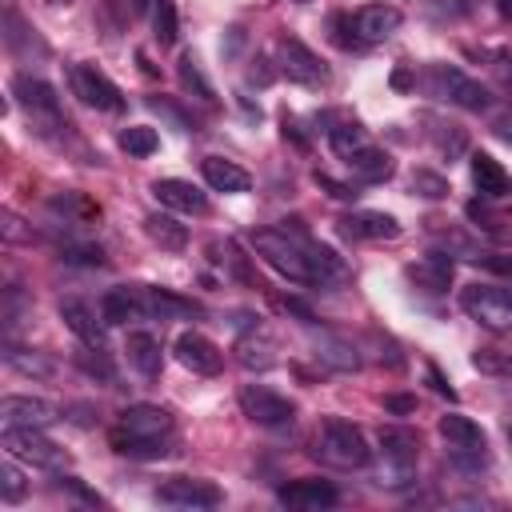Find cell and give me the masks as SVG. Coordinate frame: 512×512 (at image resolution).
Returning a JSON list of instances; mask_svg holds the SVG:
<instances>
[{
    "instance_id": "6da1fadb",
    "label": "cell",
    "mask_w": 512,
    "mask_h": 512,
    "mask_svg": "<svg viewBox=\"0 0 512 512\" xmlns=\"http://www.w3.org/2000/svg\"><path fill=\"white\" fill-rule=\"evenodd\" d=\"M252 248H256V256H264V264L276 268L284 280H292V284H320V280H316V264H312V256H308V236H304L300 220H296L292 236H288V228H284V232H276V228L252 232Z\"/></svg>"
},
{
    "instance_id": "7a4b0ae2",
    "label": "cell",
    "mask_w": 512,
    "mask_h": 512,
    "mask_svg": "<svg viewBox=\"0 0 512 512\" xmlns=\"http://www.w3.org/2000/svg\"><path fill=\"white\" fill-rule=\"evenodd\" d=\"M316 456L332 468H364L372 460V448L364 440V432L348 420H324L320 436H316Z\"/></svg>"
},
{
    "instance_id": "3957f363",
    "label": "cell",
    "mask_w": 512,
    "mask_h": 512,
    "mask_svg": "<svg viewBox=\"0 0 512 512\" xmlns=\"http://www.w3.org/2000/svg\"><path fill=\"white\" fill-rule=\"evenodd\" d=\"M460 308L488 332H512V284H468L460 292Z\"/></svg>"
},
{
    "instance_id": "277c9868",
    "label": "cell",
    "mask_w": 512,
    "mask_h": 512,
    "mask_svg": "<svg viewBox=\"0 0 512 512\" xmlns=\"http://www.w3.org/2000/svg\"><path fill=\"white\" fill-rule=\"evenodd\" d=\"M428 92L440 96V100H448V104H460L468 112H480L492 100L480 80H472V76H464L460 68H448V64H432L428 68Z\"/></svg>"
},
{
    "instance_id": "5b68a950",
    "label": "cell",
    "mask_w": 512,
    "mask_h": 512,
    "mask_svg": "<svg viewBox=\"0 0 512 512\" xmlns=\"http://www.w3.org/2000/svg\"><path fill=\"white\" fill-rule=\"evenodd\" d=\"M4 452L16 456V460H28V464H40V468H60L68 464V452L60 444H52L44 436V428H16V424H4V436H0Z\"/></svg>"
},
{
    "instance_id": "8992f818",
    "label": "cell",
    "mask_w": 512,
    "mask_h": 512,
    "mask_svg": "<svg viewBox=\"0 0 512 512\" xmlns=\"http://www.w3.org/2000/svg\"><path fill=\"white\" fill-rule=\"evenodd\" d=\"M68 88L80 104H88L96 112H120L124 108V92L96 64H72L68 68Z\"/></svg>"
},
{
    "instance_id": "52a82bcc",
    "label": "cell",
    "mask_w": 512,
    "mask_h": 512,
    "mask_svg": "<svg viewBox=\"0 0 512 512\" xmlns=\"http://www.w3.org/2000/svg\"><path fill=\"white\" fill-rule=\"evenodd\" d=\"M240 408H244V416H248L252 424H260V428H284V424H292V416H296V404H292L288 396L264 388V384H244V388H240Z\"/></svg>"
},
{
    "instance_id": "ba28073f",
    "label": "cell",
    "mask_w": 512,
    "mask_h": 512,
    "mask_svg": "<svg viewBox=\"0 0 512 512\" xmlns=\"http://www.w3.org/2000/svg\"><path fill=\"white\" fill-rule=\"evenodd\" d=\"M280 72H284L292 84H304V88H324V84H328L324 60H320L308 44H300L296 36H284V40H280Z\"/></svg>"
},
{
    "instance_id": "9c48e42d",
    "label": "cell",
    "mask_w": 512,
    "mask_h": 512,
    "mask_svg": "<svg viewBox=\"0 0 512 512\" xmlns=\"http://www.w3.org/2000/svg\"><path fill=\"white\" fill-rule=\"evenodd\" d=\"M156 500L160 504H172V508H216V504H224V492L212 480L172 476V480H164L156 488Z\"/></svg>"
},
{
    "instance_id": "30bf717a",
    "label": "cell",
    "mask_w": 512,
    "mask_h": 512,
    "mask_svg": "<svg viewBox=\"0 0 512 512\" xmlns=\"http://www.w3.org/2000/svg\"><path fill=\"white\" fill-rule=\"evenodd\" d=\"M176 360L196 376H216L224 368V352L200 332H180L176 336Z\"/></svg>"
},
{
    "instance_id": "8fae6325",
    "label": "cell",
    "mask_w": 512,
    "mask_h": 512,
    "mask_svg": "<svg viewBox=\"0 0 512 512\" xmlns=\"http://www.w3.org/2000/svg\"><path fill=\"white\" fill-rule=\"evenodd\" d=\"M400 8L392 4H364L356 16H352V40L356 44H376V40H388L396 28H400Z\"/></svg>"
},
{
    "instance_id": "7c38bea8",
    "label": "cell",
    "mask_w": 512,
    "mask_h": 512,
    "mask_svg": "<svg viewBox=\"0 0 512 512\" xmlns=\"http://www.w3.org/2000/svg\"><path fill=\"white\" fill-rule=\"evenodd\" d=\"M0 416H4V424H16V428H48L60 420V408L40 396H4Z\"/></svg>"
},
{
    "instance_id": "4fadbf2b",
    "label": "cell",
    "mask_w": 512,
    "mask_h": 512,
    "mask_svg": "<svg viewBox=\"0 0 512 512\" xmlns=\"http://www.w3.org/2000/svg\"><path fill=\"white\" fill-rule=\"evenodd\" d=\"M276 500L284 508H300V512H316V508H332L340 500V492L328 480H288L276 488Z\"/></svg>"
},
{
    "instance_id": "5bb4252c",
    "label": "cell",
    "mask_w": 512,
    "mask_h": 512,
    "mask_svg": "<svg viewBox=\"0 0 512 512\" xmlns=\"http://www.w3.org/2000/svg\"><path fill=\"white\" fill-rule=\"evenodd\" d=\"M340 232L348 240H396L400 236V220L388 212H372V208H356L348 216H340Z\"/></svg>"
},
{
    "instance_id": "9a60e30c",
    "label": "cell",
    "mask_w": 512,
    "mask_h": 512,
    "mask_svg": "<svg viewBox=\"0 0 512 512\" xmlns=\"http://www.w3.org/2000/svg\"><path fill=\"white\" fill-rule=\"evenodd\" d=\"M416 432L412 428H384L380 432V456H384V464L400 476V484H408V476H412V468H416Z\"/></svg>"
},
{
    "instance_id": "2e32d148",
    "label": "cell",
    "mask_w": 512,
    "mask_h": 512,
    "mask_svg": "<svg viewBox=\"0 0 512 512\" xmlns=\"http://www.w3.org/2000/svg\"><path fill=\"white\" fill-rule=\"evenodd\" d=\"M116 428H124V432H132V436L164 440V436L172 432V412L160 408V404H132V408L120 412V424H116Z\"/></svg>"
},
{
    "instance_id": "e0dca14e",
    "label": "cell",
    "mask_w": 512,
    "mask_h": 512,
    "mask_svg": "<svg viewBox=\"0 0 512 512\" xmlns=\"http://www.w3.org/2000/svg\"><path fill=\"white\" fill-rule=\"evenodd\" d=\"M12 92L28 108V116H48L52 124H60V100H56V88L52 84H44L40 76H16L12 80Z\"/></svg>"
},
{
    "instance_id": "ac0fdd59",
    "label": "cell",
    "mask_w": 512,
    "mask_h": 512,
    "mask_svg": "<svg viewBox=\"0 0 512 512\" xmlns=\"http://www.w3.org/2000/svg\"><path fill=\"white\" fill-rule=\"evenodd\" d=\"M152 196L164 204V208H172V212H184V216H204L208 212V196L196 188V184H188V180H156L152 184Z\"/></svg>"
},
{
    "instance_id": "d6986e66",
    "label": "cell",
    "mask_w": 512,
    "mask_h": 512,
    "mask_svg": "<svg viewBox=\"0 0 512 512\" xmlns=\"http://www.w3.org/2000/svg\"><path fill=\"white\" fill-rule=\"evenodd\" d=\"M60 320L80 336V344H84V348L104 352V328H100L96 312H92L84 300H60Z\"/></svg>"
},
{
    "instance_id": "ffe728a7",
    "label": "cell",
    "mask_w": 512,
    "mask_h": 512,
    "mask_svg": "<svg viewBox=\"0 0 512 512\" xmlns=\"http://www.w3.org/2000/svg\"><path fill=\"white\" fill-rule=\"evenodd\" d=\"M200 172H204V180H208V188H216V192H248L252 188V176L236 164V160H224V156H204L200 160Z\"/></svg>"
},
{
    "instance_id": "44dd1931",
    "label": "cell",
    "mask_w": 512,
    "mask_h": 512,
    "mask_svg": "<svg viewBox=\"0 0 512 512\" xmlns=\"http://www.w3.org/2000/svg\"><path fill=\"white\" fill-rule=\"evenodd\" d=\"M140 300H144V316H156V320H176V316H196L200 308L168 288H144L140 284Z\"/></svg>"
},
{
    "instance_id": "7402d4cb",
    "label": "cell",
    "mask_w": 512,
    "mask_h": 512,
    "mask_svg": "<svg viewBox=\"0 0 512 512\" xmlns=\"http://www.w3.org/2000/svg\"><path fill=\"white\" fill-rule=\"evenodd\" d=\"M140 316H144L140 288H112V292H104V300H100V320L104 324H128V320H140Z\"/></svg>"
},
{
    "instance_id": "603a6c76",
    "label": "cell",
    "mask_w": 512,
    "mask_h": 512,
    "mask_svg": "<svg viewBox=\"0 0 512 512\" xmlns=\"http://www.w3.org/2000/svg\"><path fill=\"white\" fill-rule=\"evenodd\" d=\"M408 276H412V284H420V288H428V292H444V288L452 284V256L428 252V256H420V260L408 268Z\"/></svg>"
},
{
    "instance_id": "cb8c5ba5",
    "label": "cell",
    "mask_w": 512,
    "mask_h": 512,
    "mask_svg": "<svg viewBox=\"0 0 512 512\" xmlns=\"http://www.w3.org/2000/svg\"><path fill=\"white\" fill-rule=\"evenodd\" d=\"M128 364L140 372V376H160V364H164V352H160V340L152 332H128Z\"/></svg>"
},
{
    "instance_id": "d4e9b609",
    "label": "cell",
    "mask_w": 512,
    "mask_h": 512,
    "mask_svg": "<svg viewBox=\"0 0 512 512\" xmlns=\"http://www.w3.org/2000/svg\"><path fill=\"white\" fill-rule=\"evenodd\" d=\"M344 164H348V172H352L356 180H364V184H380V180L392 176V156L380 152V148H372V144H364L360 152H352Z\"/></svg>"
},
{
    "instance_id": "484cf974",
    "label": "cell",
    "mask_w": 512,
    "mask_h": 512,
    "mask_svg": "<svg viewBox=\"0 0 512 512\" xmlns=\"http://www.w3.org/2000/svg\"><path fill=\"white\" fill-rule=\"evenodd\" d=\"M108 444H112L116 456H128V460H160V456H168V436L164 440H148V436H132L124 428H112Z\"/></svg>"
},
{
    "instance_id": "4316f807",
    "label": "cell",
    "mask_w": 512,
    "mask_h": 512,
    "mask_svg": "<svg viewBox=\"0 0 512 512\" xmlns=\"http://www.w3.org/2000/svg\"><path fill=\"white\" fill-rule=\"evenodd\" d=\"M236 360H240V368H248V372H264V368L276 364V340L264 336V332H248V336H240V344H236Z\"/></svg>"
},
{
    "instance_id": "83f0119b",
    "label": "cell",
    "mask_w": 512,
    "mask_h": 512,
    "mask_svg": "<svg viewBox=\"0 0 512 512\" xmlns=\"http://www.w3.org/2000/svg\"><path fill=\"white\" fill-rule=\"evenodd\" d=\"M508 180H512V176H508L488 152H472V184L480 188V196H488V200H492V196H504V192H508Z\"/></svg>"
},
{
    "instance_id": "f1b7e54d",
    "label": "cell",
    "mask_w": 512,
    "mask_h": 512,
    "mask_svg": "<svg viewBox=\"0 0 512 512\" xmlns=\"http://www.w3.org/2000/svg\"><path fill=\"white\" fill-rule=\"evenodd\" d=\"M440 436L452 444V448H484L488 440H484V428L476 424V420H468V416H460V412H448V416H440Z\"/></svg>"
},
{
    "instance_id": "f546056e",
    "label": "cell",
    "mask_w": 512,
    "mask_h": 512,
    "mask_svg": "<svg viewBox=\"0 0 512 512\" xmlns=\"http://www.w3.org/2000/svg\"><path fill=\"white\" fill-rule=\"evenodd\" d=\"M144 232H148L160 248H168V252H184V244H188V228H184L176 216H168V212H152V216L144 220Z\"/></svg>"
},
{
    "instance_id": "4dcf8cb0",
    "label": "cell",
    "mask_w": 512,
    "mask_h": 512,
    "mask_svg": "<svg viewBox=\"0 0 512 512\" xmlns=\"http://www.w3.org/2000/svg\"><path fill=\"white\" fill-rule=\"evenodd\" d=\"M176 72H180V84H184V92H192V96H196V100H204V104H216V92H212V84L204 80V72H200V60H196L192 52H184V56H180Z\"/></svg>"
},
{
    "instance_id": "1f68e13d",
    "label": "cell",
    "mask_w": 512,
    "mask_h": 512,
    "mask_svg": "<svg viewBox=\"0 0 512 512\" xmlns=\"http://www.w3.org/2000/svg\"><path fill=\"white\" fill-rule=\"evenodd\" d=\"M4 364L8 368H16V372H24V376H52L56 372V364L48 360V356H40V352H28V348H4Z\"/></svg>"
},
{
    "instance_id": "d6a6232c",
    "label": "cell",
    "mask_w": 512,
    "mask_h": 512,
    "mask_svg": "<svg viewBox=\"0 0 512 512\" xmlns=\"http://www.w3.org/2000/svg\"><path fill=\"white\" fill-rule=\"evenodd\" d=\"M120 148H124L128 156H152V152L160 148V136H156V128H148V124H132V128L120 132Z\"/></svg>"
},
{
    "instance_id": "836d02e7",
    "label": "cell",
    "mask_w": 512,
    "mask_h": 512,
    "mask_svg": "<svg viewBox=\"0 0 512 512\" xmlns=\"http://www.w3.org/2000/svg\"><path fill=\"white\" fill-rule=\"evenodd\" d=\"M328 144H332V152H336L340 160H348V156L360 152L368 140H364V128H360V124H336V128L328 132Z\"/></svg>"
},
{
    "instance_id": "e575fe53",
    "label": "cell",
    "mask_w": 512,
    "mask_h": 512,
    "mask_svg": "<svg viewBox=\"0 0 512 512\" xmlns=\"http://www.w3.org/2000/svg\"><path fill=\"white\" fill-rule=\"evenodd\" d=\"M152 28H156L152 36H156V44H160V48L176 44V32H180V24H176V4H172V0H160V4H156Z\"/></svg>"
},
{
    "instance_id": "d590c367",
    "label": "cell",
    "mask_w": 512,
    "mask_h": 512,
    "mask_svg": "<svg viewBox=\"0 0 512 512\" xmlns=\"http://www.w3.org/2000/svg\"><path fill=\"white\" fill-rule=\"evenodd\" d=\"M316 356H320V360H328L332 368H356V364H360V360H356V352H352L348 344H340V340H324Z\"/></svg>"
},
{
    "instance_id": "8d00e7d4",
    "label": "cell",
    "mask_w": 512,
    "mask_h": 512,
    "mask_svg": "<svg viewBox=\"0 0 512 512\" xmlns=\"http://www.w3.org/2000/svg\"><path fill=\"white\" fill-rule=\"evenodd\" d=\"M412 192H420V196H428V200H440L444 192H448V184H444V176H436V172H412Z\"/></svg>"
},
{
    "instance_id": "74e56055",
    "label": "cell",
    "mask_w": 512,
    "mask_h": 512,
    "mask_svg": "<svg viewBox=\"0 0 512 512\" xmlns=\"http://www.w3.org/2000/svg\"><path fill=\"white\" fill-rule=\"evenodd\" d=\"M4 504H20V496H24V476H20V468H16V456H8L4 460Z\"/></svg>"
},
{
    "instance_id": "f35d334b",
    "label": "cell",
    "mask_w": 512,
    "mask_h": 512,
    "mask_svg": "<svg viewBox=\"0 0 512 512\" xmlns=\"http://www.w3.org/2000/svg\"><path fill=\"white\" fill-rule=\"evenodd\" d=\"M312 180H316V184H320L328 196H336V200H352V196H356V192H352V184H340V180H332L328 172H316Z\"/></svg>"
},
{
    "instance_id": "ab89813d",
    "label": "cell",
    "mask_w": 512,
    "mask_h": 512,
    "mask_svg": "<svg viewBox=\"0 0 512 512\" xmlns=\"http://www.w3.org/2000/svg\"><path fill=\"white\" fill-rule=\"evenodd\" d=\"M0 228H4V240H32V232H24L20 228V216H12V212L0 216Z\"/></svg>"
},
{
    "instance_id": "60d3db41",
    "label": "cell",
    "mask_w": 512,
    "mask_h": 512,
    "mask_svg": "<svg viewBox=\"0 0 512 512\" xmlns=\"http://www.w3.org/2000/svg\"><path fill=\"white\" fill-rule=\"evenodd\" d=\"M64 260H76V264H104V252L88 244V248H68Z\"/></svg>"
},
{
    "instance_id": "b9f144b4",
    "label": "cell",
    "mask_w": 512,
    "mask_h": 512,
    "mask_svg": "<svg viewBox=\"0 0 512 512\" xmlns=\"http://www.w3.org/2000/svg\"><path fill=\"white\" fill-rule=\"evenodd\" d=\"M384 408L396 416H408V412H416V396H384Z\"/></svg>"
},
{
    "instance_id": "7bdbcfd3",
    "label": "cell",
    "mask_w": 512,
    "mask_h": 512,
    "mask_svg": "<svg viewBox=\"0 0 512 512\" xmlns=\"http://www.w3.org/2000/svg\"><path fill=\"white\" fill-rule=\"evenodd\" d=\"M476 264L500 272V276H512V256H476Z\"/></svg>"
},
{
    "instance_id": "ee69618b",
    "label": "cell",
    "mask_w": 512,
    "mask_h": 512,
    "mask_svg": "<svg viewBox=\"0 0 512 512\" xmlns=\"http://www.w3.org/2000/svg\"><path fill=\"white\" fill-rule=\"evenodd\" d=\"M248 76H252V80H256V84H268V80H272V68H268V60H256V64H252V72H248Z\"/></svg>"
},
{
    "instance_id": "f6af8a7d",
    "label": "cell",
    "mask_w": 512,
    "mask_h": 512,
    "mask_svg": "<svg viewBox=\"0 0 512 512\" xmlns=\"http://www.w3.org/2000/svg\"><path fill=\"white\" fill-rule=\"evenodd\" d=\"M152 4H160V0H132V8H136V12H148Z\"/></svg>"
},
{
    "instance_id": "bcb514c9",
    "label": "cell",
    "mask_w": 512,
    "mask_h": 512,
    "mask_svg": "<svg viewBox=\"0 0 512 512\" xmlns=\"http://www.w3.org/2000/svg\"><path fill=\"white\" fill-rule=\"evenodd\" d=\"M508 444H512V424H508Z\"/></svg>"
},
{
    "instance_id": "7dc6e473",
    "label": "cell",
    "mask_w": 512,
    "mask_h": 512,
    "mask_svg": "<svg viewBox=\"0 0 512 512\" xmlns=\"http://www.w3.org/2000/svg\"><path fill=\"white\" fill-rule=\"evenodd\" d=\"M464 8H472V0H464Z\"/></svg>"
},
{
    "instance_id": "c3c4849f",
    "label": "cell",
    "mask_w": 512,
    "mask_h": 512,
    "mask_svg": "<svg viewBox=\"0 0 512 512\" xmlns=\"http://www.w3.org/2000/svg\"><path fill=\"white\" fill-rule=\"evenodd\" d=\"M508 192H512V180H508Z\"/></svg>"
},
{
    "instance_id": "681fc988",
    "label": "cell",
    "mask_w": 512,
    "mask_h": 512,
    "mask_svg": "<svg viewBox=\"0 0 512 512\" xmlns=\"http://www.w3.org/2000/svg\"><path fill=\"white\" fill-rule=\"evenodd\" d=\"M296 4H308V0H296Z\"/></svg>"
}]
</instances>
